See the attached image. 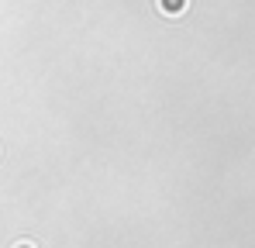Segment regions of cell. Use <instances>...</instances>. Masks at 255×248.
<instances>
[{"instance_id": "cell-1", "label": "cell", "mask_w": 255, "mask_h": 248, "mask_svg": "<svg viewBox=\"0 0 255 248\" xmlns=\"http://www.w3.org/2000/svg\"><path fill=\"white\" fill-rule=\"evenodd\" d=\"M183 3H186V0H159V7H162L166 14H169V10H179Z\"/></svg>"}, {"instance_id": "cell-2", "label": "cell", "mask_w": 255, "mask_h": 248, "mask_svg": "<svg viewBox=\"0 0 255 248\" xmlns=\"http://www.w3.org/2000/svg\"><path fill=\"white\" fill-rule=\"evenodd\" d=\"M17 248H35V245H17Z\"/></svg>"}]
</instances>
